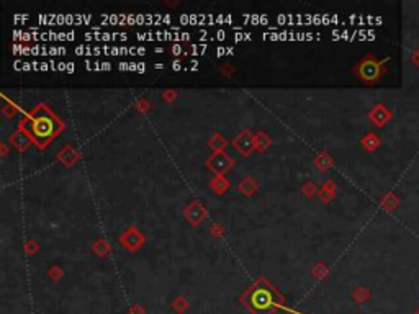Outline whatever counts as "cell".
I'll use <instances>...</instances> for the list:
<instances>
[{
    "label": "cell",
    "instance_id": "obj_1",
    "mask_svg": "<svg viewBox=\"0 0 419 314\" xmlns=\"http://www.w3.org/2000/svg\"><path fill=\"white\" fill-rule=\"evenodd\" d=\"M33 133L39 138V139H44L48 138L51 133H53V124L49 119H36L35 124H33Z\"/></svg>",
    "mask_w": 419,
    "mask_h": 314
},
{
    "label": "cell",
    "instance_id": "obj_2",
    "mask_svg": "<svg viewBox=\"0 0 419 314\" xmlns=\"http://www.w3.org/2000/svg\"><path fill=\"white\" fill-rule=\"evenodd\" d=\"M360 74H362L363 79H367V80L377 79V76H378V64L377 62H363L362 68H360Z\"/></svg>",
    "mask_w": 419,
    "mask_h": 314
},
{
    "label": "cell",
    "instance_id": "obj_3",
    "mask_svg": "<svg viewBox=\"0 0 419 314\" xmlns=\"http://www.w3.org/2000/svg\"><path fill=\"white\" fill-rule=\"evenodd\" d=\"M252 303L255 308H259V309H266L267 306L270 304V296H269V293L267 291H262L259 290L255 295L252 296Z\"/></svg>",
    "mask_w": 419,
    "mask_h": 314
}]
</instances>
